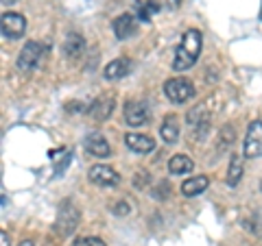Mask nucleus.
Instances as JSON below:
<instances>
[{
	"label": "nucleus",
	"instance_id": "13",
	"mask_svg": "<svg viewBox=\"0 0 262 246\" xmlns=\"http://www.w3.org/2000/svg\"><path fill=\"white\" fill-rule=\"evenodd\" d=\"M131 5H134V15L142 22H149L160 11L158 0H131Z\"/></svg>",
	"mask_w": 262,
	"mask_h": 246
},
{
	"label": "nucleus",
	"instance_id": "10",
	"mask_svg": "<svg viewBox=\"0 0 262 246\" xmlns=\"http://www.w3.org/2000/svg\"><path fill=\"white\" fill-rule=\"evenodd\" d=\"M125 144L129 151L140 153V155H149L155 151V139L149 135H140V133H129L125 137Z\"/></svg>",
	"mask_w": 262,
	"mask_h": 246
},
{
	"label": "nucleus",
	"instance_id": "1",
	"mask_svg": "<svg viewBox=\"0 0 262 246\" xmlns=\"http://www.w3.org/2000/svg\"><path fill=\"white\" fill-rule=\"evenodd\" d=\"M201 46H203L201 33L196 29L186 31L184 37H182V44L177 46V53H175V59H173V70L182 72V70H188L190 65H194L196 59H199Z\"/></svg>",
	"mask_w": 262,
	"mask_h": 246
},
{
	"label": "nucleus",
	"instance_id": "14",
	"mask_svg": "<svg viewBox=\"0 0 262 246\" xmlns=\"http://www.w3.org/2000/svg\"><path fill=\"white\" fill-rule=\"evenodd\" d=\"M208 185H210V179L208 177H190V179H186V181L182 183V194L188 196V199H192V196H199L208 190Z\"/></svg>",
	"mask_w": 262,
	"mask_h": 246
},
{
	"label": "nucleus",
	"instance_id": "27",
	"mask_svg": "<svg viewBox=\"0 0 262 246\" xmlns=\"http://www.w3.org/2000/svg\"><path fill=\"white\" fill-rule=\"evenodd\" d=\"M5 5H13V3H18V0H3Z\"/></svg>",
	"mask_w": 262,
	"mask_h": 246
},
{
	"label": "nucleus",
	"instance_id": "17",
	"mask_svg": "<svg viewBox=\"0 0 262 246\" xmlns=\"http://www.w3.org/2000/svg\"><path fill=\"white\" fill-rule=\"evenodd\" d=\"M160 135L166 144H175L179 139V122L175 116H166L164 118V125L160 129Z\"/></svg>",
	"mask_w": 262,
	"mask_h": 246
},
{
	"label": "nucleus",
	"instance_id": "12",
	"mask_svg": "<svg viewBox=\"0 0 262 246\" xmlns=\"http://www.w3.org/2000/svg\"><path fill=\"white\" fill-rule=\"evenodd\" d=\"M83 144H85V151L90 155H94V157H110V155H112V149H110L107 139H105L101 133H90Z\"/></svg>",
	"mask_w": 262,
	"mask_h": 246
},
{
	"label": "nucleus",
	"instance_id": "26",
	"mask_svg": "<svg viewBox=\"0 0 262 246\" xmlns=\"http://www.w3.org/2000/svg\"><path fill=\"white\" fill-rule=\"evenodd\" d=\"M18 246H33V242H31V240H22Z\"/></svg>",
	"mask_w": 262,
	"mask_h": 246
},
{
	"label": "nucleus",
	"instance_id": "22",
	"mask_svg": "<svg viewBox=\"0 0 262 246\" xmlns=\"http://www.w3.org/2000/svg\"><path fill=\"white\" fill-rule=\"evenodd\" d=\"M72 246H107L101 237H92V235H88V237H79V240H75V244Z\"/></svg>",
	"mask_w": 262,
	"mask_h": 246
},
{
	"label": "nucleus",
	"instance_id": "5",
	"mask_svg": "<svg viewBox=\"0 0 262 246\" xmlns=\"http://www.w3.org/2000/svg\"><path fill=\"white\" fill-rule=\"evenodd\" d=\"M42 53H44L42 44H37V42H27V44H24V48L20 51V55H18V61H15L18 70L31 72V70L39 63V59H42Z\"/></svg>",
	"mask_w": 262,
	"mask_h": 246
},
{
	"label": "nucleus",
	"instance_id": "15",
	"mask_svg": "<svg viewBox=\"0 0 262 246\" xmlns=\"http://www.w3.org/2000/svg\"><path fill=\"white\" fill-rule=\"evenodd\" d=\"M85 48V42H83V35L81 33H68L66 35V42H63V53L66 57H70V59H77V57H81V53H83Z\"/></svg>",
	"mask_w": 262,
	"mask_h": 246
},
{
	"label": "nucleus",
	"instance_id": "25",
	"mask_svg": "<svg viewBox=\"0 0 262 246\" xmlns=\"http://www.w3.org/2000/svg\"><path fill=\"white\" fill-rule=\"evenodd\" d=\"M0 246H9V237H7V233H5V231L0 233Z\"/></svg>",
	"mask_w": 262,
	"mask_h": 246
},
{
	"label": "nucleus",
	"instance_id": "7",
	"mask_svg": "<svg viewBox=\"0 0 262 246\" xmlns=\"http://www.w3.org/2000/svg\"><path fill=\"white\" fill-rule=\"evenodd\" d=\"M90 181L96 183V185H101V187H114V185L120 183V175L114 168L98 163V166L90 168Z\"/></svg>",
	"mask_w": 262,
	"mask_h": 246
},
{
	"label": "nucleus",
	"instance_id": "8",
	"mask_svg": "<svg viewBox=\"0 0 262 246\" xmlns=\"http://www.w3.org/2000/svg\"><path fill=\"white\" fill-rule=\"evenodd\" d=\"M151 118V109L146 103H127L125 107V122L129 127H142Z\"/></svg>",
	"mask_w": 262,
	"mask_h": 246
},
{
	"label": "nucleus",
	"instance_id": "2",
	"mask_svg": "<svg viewBox=\"0 0 262 246\" xmlns=\"http://www.w3.org/2000/svg\"><path fill=\"white\" fill-rule=\"evenodd\" d=\"M57 233L61 237H68L77 231L79 227V209L72 205V201H63L59 205V214H57Z\"/></svg>",
	"mask_w": 262,
	"mask_h": 246
},
{
	"label": "nucleus",
	"instance_id": "28",
	"mask_svg": "<svg viewBox=\"0 0 262 246\" xmlns=\"http://www.w3.org/2000/svg\"><path fill=\"white\" fill-rule=\"evenodd\" d=\"M260 192H262V181H260Z\"/></svg>",
	"mask_w": 262,
	"mask_h": 246
},
{
	"label": "nucleus",
	"instance_id": "6",
	"mask_svg": "<svg viewBox=\"0 0 262 246\" xmlns=\"http://www.w3.org/2000/svg\"><path fill=\"white\" fill-rule=\"evenodd\" d=\"M0 29H3V35L7 39H20L27 31V20L22 18L20 13H3V20H0Z\"/></svg>",
	"mask_w": 262,
	"mask_h": 246
},
{
	"label": "nucleus",
	"instance_id": "20",
	"mask_svg": "<svg viewBox=\"0 0 262 246\" xmlns=\"http://www.w3.org/2000/svg\"><path fill=\"white\" fill-rule=\"evenodd\" d=\"M234 139H236V133H234V129L232 127H225L223 131H221V135H219V144H216V151L219 153H225L229 146L234 144Z\"/></svg>",
	"mask_w": 262,
	"mask_h": 246
},
{
	"label": "nucleus",
	"instance_id": "3",
	"mask_svg": "<svg viewBox=\"0 0 262 246\" xmlns=\"http://www.w3.org/2000/svg\"><path fill=\"white\" fill-rule=\"evenodd\" d=\"M164 94H166L168 101L182 105V103H188L194 96V85H192V81H188L184 77H175V79H168L166 83H164Z\"/></svg>",
	"mask_w": 262,
	"mask_h": 246
},
{
	"label": "nucleus",
	"instance_id": "16",
	"mask_svg": "<svg viewBox=\"0 0 262 246\" xmlns=\"http://www.w3.org/2000/svg\"><path fill=\"white\" fill-rule=\"evenodd\" d=\"M129 72H131V61L125 59V57H120V59H114L112 63H107V68H105V79L116 81V79L127 77Z\"/></svg>",
	"mask_w": 262,
	"mask_h": 246
},
{
	"label": "nucleus",
	"instance_id": "19",
	"mask_svg": "<svg viewBox=\"0 0 262 246\" xmlns=\"http://www.w3.org/2000/svg\"><path fill=\"white\" fill-rule=\"evenodd\" d=\"M243 177V157L241 155H234L232 161H229V170H227V185L236 187Z\"/></svg>",
	"mask_w": 262,
	"mask_h": 246
},
{
	"label": "nucleus",
	"instance_id": "24",
	"mask_svg": "<svg viewBox=\"0 0 262 246\" xmlns=\"http://www.w3.org/2000/svg\"><path fill=\"white\" fill-rule=\"evenodd\" d=\"M129 203H116V205H114V214H116V216H127L129 214Z\"/></svg>",
	"mask_w": 262,
	"mask_h": 246
},
{
	"label": "nucleus",
	"instance_id": "11",
	"mask_svg": "<svg viewBox=\"0 0 262 246\" xmlns=\"http://www.w3.org/2000/svg\"><path fill=\"white\" fill-rule=\"evenodd\" d=\"M138 24H136V15L134 13H122L114 20V35L118 39H127L136 33Z\"/></svg>",
	"mask_w": 262,
	"mask_h": 246
},
{
	"label": "nucleus",
	"instance_id": "21",
	"mask_svg": "<svg viewBox=\"0 0 262 246\" xmlns=\"http://www.w3.org/2000/svg\"><path fill=\"white\" fill-rule=\"evenodd\" d=\"M199 122H208V111H206V107H201V105L188 111V125L196 127Z\"/></svg>",
	"mask_w": 262,
	"mask_h": 246
},
{
	"label": "nucleus",
	"instance_id": "9",
	"mask_svg": "<svg viewBox=\"0 0 262 246\" xmlns=\"http://www.w3.org/2000/svg\"><path fill=\"white\" fill-rule=\"evenodd\" d=\"M112 111H114V98L112 96H101V98H96V101L90 105V118L96 120V122H103V120H107L112 116Z\"/></svg>",
	"mask_w": 262,
	"mask_h": 246
},
{
	"label": "nucleus",
	"instance_id": "18",
	"mask_svg": "<svg viewBox=\"0 0 262 246\" xmlns=\"http://www.w3.org/2000/svg\"><path fill=\"white\" fill-rule=\"evenodd\" d=\"M192 159L188 155H173L168 161V172L170 175H188L192 170Z\"/></svg>",
	"mask_w": 262,
	"mask_h": 246
},
{
	"label": "nucleus",
	"instance_id": "4",
	"mask_svg": "<svg viewBox=\"0 0 262 246\" xmlns=\"http://www.w3.org/2000/svg\"><path fill=\"white\" fill-rule=\"evenodd\" d=\"M243 151H245V157H249V159L262 157V122L260 120H253L249 125Z\"/></svg>",
	"mask_w": 262,
	"mask_h": 246
},
{
	"label": "nucleus",
	"instance_id": "23",
	"mask_svg": "<svg viewBox=\"0 0 262 246\" xmlns=\"http://www.w3.org/2000/svg\"><path fill=\"white\" fill-rule=\"evenodd\" d=\"M168 192H170V185H168V183H160V185L153 190V196L162 201V199H168Z\"/></svg>",
	"mask_w": 262,
	"mask_h": 246
}]
</instances>
